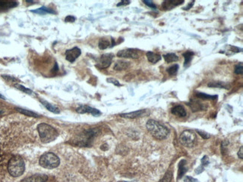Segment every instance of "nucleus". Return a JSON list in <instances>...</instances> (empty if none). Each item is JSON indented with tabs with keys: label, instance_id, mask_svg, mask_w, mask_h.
<instances>
[{
	"label": "nucleus",
	"instance_id": "nucleus-1",
	"mask_svg": "<svg viewBox=\"0 0 243 182\" xmlns=\"http://www.w3.org/2000/svg\"><path fill=\"white\" fill-rule=\"evenodd\" d=\"M146 127L152 136L157 140L165 139L169 134V130L165 126L154 119L148 120Z\"/></svg>",
	"mask_w": 243,
	"mask_h": 182
},
{
	"label": "nucleus",
	"instance_id": "nucleus-2",
	"mask_svg": "<svg viewBox=\"0 0 243 182\" xmlns=\"http://www.w3.org/2000/svg\"><path fill=\"white\" fill-rule=\"evenodd\" d=\"M8 170L13 177H19L25 171V163L20 156H14L10 159L8 164Z\"/></svg>",
	"mask_w": 243,
	"mask_h": 182
},
{
	"label": "nucleus",
	"instance_id": "nucleus-3",
	"mask_svg": "<svg viewBox=\"0 0 243 182\" xmlns=\"http://www.w3.org/2000/svg\"><path fill=\"white\" fill-rule=\"evenodd\" d=\"M38 131L41 140L43 143H50L53 141L58 137V131L48 124H40L38 126Z\"/></svg>",
	"mask_w": 243,
	"mask_h": 182
},
{
	"label": "nucleus",
	"instance_id": "nucleus-4",
	"mask_svg": "<svg viewBox=\"0 0 243 182\" xmlns=\"http://www.w3.org/2000/svg\"><path fill=\"white\" fill-rule=\"evenodd\" d=\"M39 164L45 169H55L60 164L59 157L52 152H47L40 157Z\"/></svg>",
	"mask_w": 243,
	"mask_h": 182
},
{
	"label": "nucleus",
	"instance_id": "nucleus-5",
	"mask_svg": "<svg viewBox=\"0 0 243 182\" xmlns=\"http://www.w3.org/2000/svg\"><path fill=\"white\" fill-rule=\"evenodd\" d=\"M179 140L183 145L191 148L196 140V134L192 130H186L180 134Z\"/></svg>",
	"mask_w": 243,
	"mask_h": 182
},
{
	"label": "nucleus",
	"instance_id": "nucleus-6",
	"mask_svg": "<svg viewBox=\"0 0 243 182\" xmlns=\"http://www.w3.org/2000/svg\"><path fill=\"white\" fill-rule=\"evenodd\" d=\"M114 55L112 53H106L99 57L96 67L99 69H106L111 65Z\"/></svg>",
	"mask_w": 243,
	"mask_h": 182
},
{
	"label": "nucleus",
	"instance_id": "nucleus-7",
	"mask_svg": "<svg viewBox=\"0 0 243 182\" xmlns=\"http://www.w3.org/2000/svg\"><path fill=\"white\" fill-rule=\"evenodd\" d=\"M117 56L124 58H139L140 56V51L136 48H126L120 50L117 53Z\"/></svg>",
	"mask_w": 243,
	"mask_h": 182
},
{
	"label": "nucleus",
	"instance_id": "nucleus-8",
	"mask_svg": "<svg viewBox=\"0 0 243 182\" xmlns=\"http://www.w3.org/2000/svg\"><path fill=\"white\" fill-rule=\"evenodd\" d=\"M80 55H81V50L78 47H73L71 49L67 50L65 52L66 59L71 63L74 62L79 57Z\"/></svg>",
	"mask_w": 243,
	"mask_h": 182
},
{
	"label": "nucleus",
	"instance_id": "nucleus-9",
	"mask_svg": "<svg viewBox=\"0 0 243 182\" xmlns=\"http://www.w3.org/2000/svg\"><path fill=\"white\" fill-rule=\"evenodd\" d=\"M76 111L79 114H91L94 117H97L101 114V112L97 109L93 108L91 107H89L88 105H81L76 109Z\"/></svg>",
	"mask_w": 243,
	"mask_h": 182
},
{
	"label": "nucleus",
	"instance_id": "nucleus-10",
	"mask_svg": "<svg viewBox=\"0 0 243 182\" xmlns=\"http://www.w3.org/2000/svg\"><path fill=\"white\" fill-rule=\"evenodd\" d=\"M184 3V0H165L162 2V8L164 10H171L175 7Z\"/></svg>",
	"mask_w": 243,
	"mask_h": 182
},
{
	"label": "nucleus",
	"instance_id": "nucleus-11",
	"mask_svg": "<svg viewBox=\"0 0 243 182\" xmlns=\"http://www.w3.org/2000/svg\"><path fill=\"white\" fill-rule=\"evenodd\" d=\"M47 180H48V177L46 175L37 174L24 178L20 182H46Z\"/></svg>",
	"mask_w": 243,
	"mask_h": 182
},
{
	"label": "nucleus",
	"instance_id": "nucleus-12",
	"mask_svg": "<svg viewBox=\"0 0 243 182\" xmlns=\"http://www.w3.org/2000/svg\"><path fill=\"white\" fill-rule=\"evenodd\" d=\"M115 43L114 39H111V42H110L109 40L106 39V38H101L99 41V48L100 49H106L107 48L111 47V46H115Z\"/></svg>",
	"mask_w": 243,
	"mask_h": 182
},
{
	"label": "nucleus",
	"instance_id": "nucleus-13",
	"mask_svg": "<svg viewBox=\"0 0 243 182\" xmlns=\"http://www.w3.org/2000/svg\"><path fill=\"white\" fill-rule=\"evenodd\" d=\"M145 110H136V111L127 113V114H120V117L124 118H129V119H135V118L141 117V116H143L144 114Z\"/></svg>",
	"mask_w": 243,
	"mask_h": 182
},
{
	"label": "nucleus",
	"instance_id": "nucleus-14",
	"mask_svg": "<svg viewBox=\"0 0 243 182\" xmlns=\"http://www.w3.org/2000/svg\"><path fill=\"white\" fill-rule=\"evenodd\" d=\"M171 113L174 115L180 117H184L186 116V111L185 108L182 105H176L171 109Z\"/></svg>",
	"mask_w": 243,
	"mask_h": 182
},
{
	"label": "nucleus",
	"instance_id": "nucleus-15",
	"mask_svg": "<svg viewBox=\"0 0 243 182\" xmlns=\"http://www.w3.org/2000/svg\"><path fill=\"white\" fill-rule=\"evenodd\" d=\"M146 56L148 58V61H150L152 64H156L162 59L160 55L157 53H154L153 52H148L146 53Z\"/></svg>",
	"mask_w": 243,
	"mask_h": 182
},
{
	"label": "nucleus",
	"instance_id": "nucleus-16",
	"mask_svg": "<svg viewBox=\"0 0 243 182\" xmlns=\"http://www.w3.org/2000/svg\"><path fill=\"white\" fill-rule=\"evenodd\" d=\"M130 64L128 61H124V60H118L114 65V70L117 71H121L127 70L129 68Z\"/></svg>",
	"mask_w": 243,
	"mask_h": 182
},
{
	"label": "nucleus",
	"instance_id": "nucleus-17",
	"mask_svg": "<svg viewBox=\"0 0 243 182\" xmlns=\"http://www.w3.org/2000/svg\"><path fill=\"white\" fill-rule=\"evenodd\" d=\"M209 87H218V88H224V89H229L230 88V84L227 83L221 82V81H211L208 84Z\"/></svg>",
	"mask_w": 243,
	"mask_h": 182
},
{
	"label": "nucleus",
	"instance_id": "nucleus-18",
	"mask_svg": "<svg viewBox=\"0 0 243 182\" xmlns=\"http://www.w3.org/2000/svg\"><path fill=\"white\" fill-rule=\"evenodd\" d=\"M17 5H18L17 2L14 1H7V0H1L0 1V7L2 8H6V9L14 8V7L17 6Z\"/></svg>",
	"mask_w": 243,
	"mask_h": 182
},
{
	"label": "nucleus",
	"instance_id": "nucleus-19",
	"mask_svg": "<svg viewBox=\"0 0 243 182\" xmlns=\"http://www.w3.org/2000/svg\"><path fill=\"white\" fill-rule=\"evenodd\" d=\"M41 102L42 104H43V106L46 107L47 110H50V111L54 113V114H59V113H60V110H59V109L56 106H55V105H52V104L49 103L48 102L44 101V100H42L41 99Z\"/></svg>",
	"mask_w": 243,
	"mask_h": 182
},
{
	"label": "nucleus",
	"instance_id": "nucleus-20",
	"mask_svg": "<svg viewBox=\"0 0 243 182\" xmlns=\"http://www.w3.org/2000/svg\"><path fill=\"white\" fill-rule=\"evenodd\" d=\"M188 105L189 107H191V108L194 112L198 111V110L204 109V105H203L202 103H200L199 101H191L190 103H188Z\"/></svg>",
	"mask_w": 243,
	"mask_h": 182
},
{
	"label": "nucleus",
	"instance_id": "nucleus-21",
	"mask_svg": "<svg viewBox=\"0 0 243 182\" xmlns=\"http://www.w3.org/2000/svg\"><path fill=\"white\" fill-rule=\"evenodd\" d=\"M195 55V53L192 51H187L185 53H183V57L185 58L184 61V67H187L190 65V63L193 59V56Z\"/></svg>",
	"mask_w": 243,
	"mask_h": 182
},
{
	"label": "nucleus",
	"instance_id": "nucleus-22",
	"mask_svg": "<svg viewBox=\"0 0 243 182\" xmlns=\"http://www.w3.org/2000/svg\"><path fill=\"white\" fill-rule=\"evenodd\" d=\"M163 58L165 59L166 63H171V62H175L179 60V57L174 53H168L163 55Z\"/></svg>",
	"mask_w": 243,
	"mask_h": 182
},
{
	"label": "nucleus",
	"instance_id": "nucleus-23",
	"mask_svg": "<svg viewBox=\"0 0 243 182\" xmlns=\"http://www.w3.org/2000/svg\"><path fill=\"white\" fill-rule=\"evenodd\" d=\"M186 161L185 160H182L179 163V172H178V179L181 178L182 177L184 176L185 173L186 172L187 169L186 168Z\"/></svg>",
	"mask_w": 243,
	"mask_h": 182
},
{
	"label": "nucleus",
	"instance_id": "nucleus-24",
	"mask_svg": "<svg viewBox=\"0 0 243 182\" xmlns=\"http://www.w3.org/2000/svg\"><path fill=\"white\" fill-rule=\"evenodd\" d=\"M31 12L35 14H55V12L52 11L50 8H46V7H42L41 8H38L36 10H33Z\"/></svg>",
	"mask_w": 243,
	"mask_h": 182
},
{
	"label": "nucleus",
	"instance_id": "nucleus-25",
	"mask_svg": "<svg viewBox=\"0 0 243 182\" xmlns=\"http://www.w3.org/2000/svg\"><path fill=\"white\" fill-rule=\"evenodd\" d=\"M195 95L197 98L203 99L215 100L218 98V96H211V95H207L204 93H201V92H196Z\"/></svg>",
	"mask_w": 243,
	"mask_h": 182
},
{
	"label": "nucleus",
	"instance_id": "nucleus-26",
	"mask_svg": "<svg viewBox=\"0 0 243 182\" xmlns=\"http://www.w3.org/2000/svg\"><path fill=\"white\" fill-rule=\"evenodd\" d=\"M16 110H17L18 112L21 113V114H24V115L28 116V117H39V115H38V114H36V113H34V112L31 111V110H25V109H22V108H18V107H17V108H16Z\"/></svg>",
	"mask_w": 243,
	"mask_h": 182
},
{
	"label": "nucleus",
	"instance_id": "nucleus-27",
	"mask_svg": "<svg viewBox=\"0 0 243 182\" xmlns=\"http://www.w3.org/2000/svg\"><path fill=\"white\" fill-rule=\"evenodd\" d=\"M178 70H179V65L174 64L167 69V72L170 76H174L176 75V72H178Z\"/></svg>",
	"mask_w": 243,
	"mask_h": 182
},
{
	"label": "nucleus",
	"instance_id": "nucleus-28",
	"mask_svg": "<svg viewBox=\"0 0 243 182\" xmlns=\"http://www.w3.org/2000/svg\"><path fill=\"white\" fill-rule=\"evenodd\" d=\"M172 172L171 171H168L163 178L159 182H171V179H172Z\"/></svg>",
	"mask_w": 243,
	"mask_h": 182
},
{
	"label": "nucleus",
	"instance_id": "nucleus-29",
	"mask_svg": "<svg viewBox=\"0 0 243 182\" xmlns=\"http://www.w3.org/2000/svg\"><path fill=\"white\" fill-rule=\"evenodd\" d=\"M15 87L17 88V89H19L21 91L24 92V93H27V94L30 95V94H31V93H32V91H31L30 89H28V88H26V87H24V86H22V85H20V84H15Z\"/></svg>",
	"mask_w": 243,
	"mask_h": 182
},
{
	"label": "nucleus",
	"instance_id": "nucleus-30",
	"mask_svg": "<svg viewBox=\"0 0 243 182\" xmlns=\"http://www.w3.org/2000/svg\"><path fill=\"white\" fill-rule=\"evenodd\" d=\"M234 72H235L236 74H239V75H242V72H243L242 62H240V63L236 65L235 69H234Z\"/></svg>",
	"mask_w": 243,
	"mask_h": 182
},
{
	"label": "nucleus",
	"instance_id": "nucleus-31",
	"mask_svg": "<svg viewBox=\"0 0 243 182\" xmlns=\"http://www.w3.org/2000/svg\"><path fill=\"white\" fill-rule=\"evenodd\" d=\"M143 2H144L147 6L150 7V8H152V9H154V10L156 9V6L153 3V1H150V0H144Z\"/></svg>",
	"mask_w": 243,
	"mask_h": 182
},
{
	"label": "nucleus",
	"instance_id": "nucleus-32",
	"mask_svg": "<svg viewBox=\"0 0 243 182\" xmlns=\"http://www.w3.org/2000/svg\"><path fill=\"white\" fill-rule=\"evenodd\" d=\"M197 132L198 133L199 135H200V137H202L204 139H209V137H210V135L209 134H207V133H206L205 131H200V130H197Z\"/></svg>",
	"mask_w": 243,
	"mask_h": 182
},
{
	"label": "nucleus",
	"instance_id": "nucleus-33",
	"mask_svg": "<svg viewBox=\"0 0 243 182\" xmlns=\"http://www.w3.org/2000/svg\"><path fill=\"white\" fill-rule=\"evenodd\" d=\"M107 82L111 83V84H113L115 86H120V85H121V84H120L119 81L117 80V79H113V78H109V79H107Z\"/></svg>",
	"mask_w": 243,
	"mask_h": 182
},
{
	"label": "nucleus",
	"instance_id": "nucleus-34",
	"mask_svg": "<svg viewBox=\"0 0 243 182\" xmlns=\"http://www.w3.org/2000/svg\"><path fill=\"white\" fill-rule=\"evenodd\" d=\"M229 48H230V50L229 51L231 52H233V53H237V52H242V48H239L238 47H236V46H228Z\"/></svg>",
	"mask_w": 243,
	"mask_h": 182
},
{
	"label": "nucleus",
	"instance_id": "nucleus-35",
	"mask_svg": "<svg viewBox=\"0 0 243 182\" xmlns=\"http://www.w3.org/2000/svg\"><path fill=\"white\" fill-rule=\"evenodd\" d=\"M185 182H199V181L197 179L192 178V177L186 176L185 178Z\"/></svg>",
	"mask_w": 243,
	"mask_h": 182
},
{
	"label": "nucleus",
	"instance_id": "nucleus-36",
	"mask_svg": "<svg viewBox=\"0 0 243 182\" xmlns=\"http://www.w3.org/2000/svg\"><path fill=\"white\" fill-rule=\"evenodd\" d=\"M75 20H76V17H73V16H71V15L66 17V18H65V22H74Z\"/></svg>",
	"mask_w": 243,
	"mask_h": 182
},
{
	"label": "nucleus",
	"instance_id": "nucleus-37",
	"mask_svg": "<svg viewBox=\"0 0 243 182\" xmlns=\"http://www.w3.org/2000/svg\"><path fill=\"white\" fill-rule=\"evenodd\" d=\"M130 2H130V1H128V0H123V1L120 2L118 3V5H117V6H126V5H129Z\"/></svg>",
	"mask_w": 243,
	"mask_h": 182
},
{
	"label": "nucleus",
	"instance_id": "nucleus-38",
	"mask_svg": "<svg viewBox=\"0 0 243 182\" xmlns=\"http://www.w3.org/2000/svg\"><path fill=\"white\" fill-rule=\"evenodd\" d=\"M209 164V161H208L207 156H204L202 159V165L203 166H207Z\"/></svg>",
	"mask_w": 243,
	"mask_h": 182
},
{
	"label": "nucleus",
	"instance_id": "nucleus-39",
	"mask_svg": "<svg viewBox=\"0 0 243 182\" xmlns=\"http://www.w3.org/2000/svg\"><path fill=\"white\" fill-rule=\"evenodd\" d=\"M194 3H195V1L191 2H189V4L188 5V6H187V7H185V8H183V10H186V11H187V10L190 9V8H191L192 7L194 6Z\"/></svg>",
	"mask_w": 243,
	"mask_h": 182
},
{
	"label": "nucleus",
	"instance_id": "nucleus-40",
	"mask_svg": "<svg viewBox=\"0 0 243 182\" xmlns=\"http://www.w3.org/2000/svg\"><path fill=\"white\" fill-rule=\"evenodd\" d=\"M238 156L239 158L242 159L243 158V147L241 146L240 149H239V152H238Z\"/></svg>",
	"mask_w": 243,
	"mask_h": 182
},
{
	"label": "nucleus",
	"instance_id": "nucleus-41",
	"mask_svg": "<svg viewBox=\"0 0 243 182\" xmlns=\"http://www.w3.org/2000/svg\"><path fill=\"white\" fill-rule=\"evenodd\" d=\"M2 78H4V79H6V80H11L13 81H15V79H14V78L10 77V76H2Z\"/></svg>",
	"mask_w": 243,
	"mask_h": 182
},
{
	"label": "nucleus",
	"instance_id": "nucleus-42",
	"mask_svg": "<svg viewBox=\"0 0 243 182\" xmlns=\"http://www.w3.org/2000/svg\"><path fill=\"white\" fill-rule=\"evenodd\" d=\"M204 171V168L202 167V166H200V167H198L197 168V169H196V173H197V174H199V173H200V172H202Z\"/></svg>",
	"mask_w": 243,
	"mask_h": 182
},
{
	"label": "nucleus",
	"instance_id": "nucleus-43",
	"mask_svg": "<svg viewBox=\"0 0 243 182\" xmlns=\"http://www.w3.org/2000/svg\"><path fill=\"white\" fill-rule=\"evenodd\" d=\"M0 98L1 99H5V97L3 96V95H2L1 93H0Z\"/></svg>",
	"mask_w": 243,
	"mask_h": 182
}]
</instances>
